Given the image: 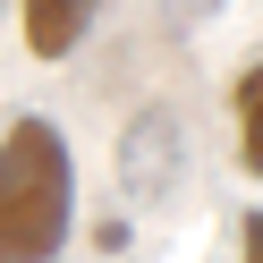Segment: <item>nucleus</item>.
Instances as JSON below:
<instances>
[{
    "label": "nucleus",
    "mask_w": 263,
    "mask_h": 263,
    "mask_svg": "<svg viewBox=\"0 0 263 263\" xmlns=\"http://www.w3.org/2000/svg\"><path fill=\"white\" fill-rule=\"evenodd\" d=\"M77 229V161L43 110L0 127V263H60Z\"/></svg>",
    "instance_id": "f257e3e1"
},
{
    "label": "nucleus",
    "mask_w": 263,
    "mask_h": 263,
    "mask_svg": "<svg viewBox=\"0 0 263 263\" xmlns=\"http://www.w3.org/2000/svg\"><path fill=\"white\" fill-rule=\"evenodd\" d=\"M119 178H127L136 204H153V195L178 187V119H170V110H136V119H127V136H119Z\"/></svg>",
    "instance_id": "f03ea898"
},
{
    "label": "nucleus",
    "mask_w": 263,
    "mask_h": 263,
    "mask_svg": "<svg viewBox=\"0 0 263 263\" xmlns=\"http://www.w3.org/2000/svg\"><path fill=\"white\" fill-rule=\"evenodd\" d=\"M93 17H102V0H17V26H26L34 60H68L93 34Z\"/></svg>",
    "instance_id": "7ed1b4c3"
},
{
    "label": "nucleus",
    "mask_w": 263,
    "mask_h": 263,
    "mask_svg": "<svg viewBox=\"0 0 263 263\" xmlns=\"http://www.w3.org/2000/svg\"><path fill=\"white\" fill-rule=\"evenodd\" d=\"M229 119H238V161H246V178H263V60H246V68H238Z\"/></svg>",
    "instance_id": "20e7f679"
},
{
    "label": "nucleus",
    "mask_w": 263,
    "mask_h": 263,
    "mask_svg": "<svg viewBox=\"0 0 263 263\" xmlns=\"http://www.w3.org/2000/svg\"><path fill=\"white\" fill-rule=\"evenodd\" d=\"M238 263H263V212H246V229H238Z\"/></svg>",
    "instance_id": "39448f33"
}]
</instances>
